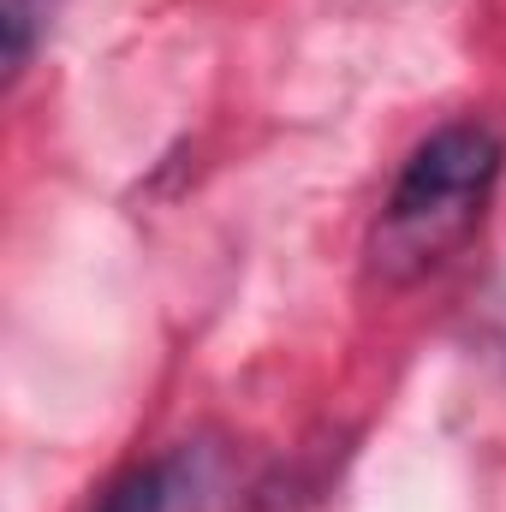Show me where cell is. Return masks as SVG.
Here are the masks:
<instances>
[{"mask_svg":"<svg viewBox=\"0 0 506 512\" xmlns=\"http://www.w3.org/2000/svg\"><path fill=\"white\" fill-rule=\"evenodd\" d=\"M506 173V137L489 120L435 126L399 167L376 227H370V274L381 286H411L435 274L447 256L471 245Z\"/></svg>","mask_w":506,"mask_h":512,"instance_id":"obj_1","label":"cell"},{"mask_svg":"<svg viewBox=\"0 0 506 512\" xmlns=\"http://www.w3.org/2000/svg\"><path fill=\"white\" fill-rule=\"evenodd\" d=\"M334 465H340V453L328 459L322 447H304L292 465H280L274 477H262L251 489V507L245 512H304L322 489H328V477H334Z\"/></svg>","mask_w":506,"mask_h":512,"instance_id":"obj_3","label":"cell"},{"mask_svg":"<svg viewBox=\"0 0 506 512\" xmlns=\"http://www.w3.org/2000/svg\"><path fill=\"white\" fill-rule=\"evenodd\" d=\"M54 12H60V0H0V66H6V84L24 78V66L36 60V48L54 30Z\"/></svg>","mask_w":506,"mask_h":512,"instance_id":"obj_4","label":"cell"},{"mask_svg":"<svg viewBox=\"0 0 506 512\" xmlns=\"http://www.w3.org/2000/svg\"><path fill=\"white\" fill-rule=\"evenodd\" d=\"M197 483H203V477H197L191 453H173V459H137V465L114 471V477L96 489L90 512H185V501H191Z\"/></svg>","mask_w":506,"mask_h":512,"instance_id":"obj_2","label":"cell"}]
</instances>
